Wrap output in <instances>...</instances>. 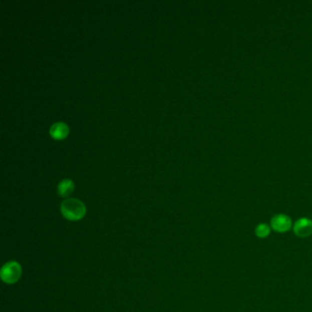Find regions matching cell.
<instances>
[{
  "label": "cell",
  "instance_id": "obj_1",
  "mask_svg": "<svg viewBox=\"0 0 312 312\" xmlns=\"http://www.w3.org/2000/svg\"><path fill=\"white\" fill-rule=\"evenodd\" d=\"M61 212L69 221H79L85 216L86 207L83 201L77 199H66L61 204Z\"/></svg>",
  "mask_w": 312,
  "mask_h": 312
},
{
  "label": "cell",
  "instance_id": "obj_2",
  "mask_svg": "<svg viewBox=\"0 0 312 312\" xmlns=\"http://www.w3.org/2000/svg\"><path fill=\"white\" fill-rule=\"evenodd\" d=\"M22 275V264L17 261H10L7 262L1 268L0 276L2 281L8 284L12 285L15 284L21 279Z\"/></svg>",
  "mask_w": 312,
  "mask_h": 312
},
{
  "label": "cell",
  "instance_id": "obj_3",
  "mask_svg": "<svg viewBox=\"0 0 312 312\" xmlns=\"http://www.w3.org/2000/svg\"><path fill=\"white\" fill-rule=\"evenodd\" d=\"M270 225L276 233H285L292 227V221L286 214H276L271 219Z\"/></svg>",
  "mask_w": 312,
  "mask_h": 312
},
{
  "label": "cell",
  "instance_id": "obj_4",
  "mask_svg": "<svg viewBox=\"0 0 312 312\" xmlns=\"http://www.w3.org/2000/svg\"><path fill=\"white\" fill-rule=\"evenodd\" d=\"M293 232L299 238H307L312 234V221L308 218H300L293 225Z\"/></svg>",
  "mask_w": 312,
  "mask_h": 312
},
{
  "label": "cell",
  "instance_id": "obj_5",
  "mask_svg": "<svg viewBox=\"0 0 312 312\" xmlns=\"http://www.w3.org/2000/svg\"><path fill=\"white\" fill-rule=\"evenodd\" d=\"M50 134L55 139H64L69 134V127L64 122H57L50 128Z\"/></svg>",
  "mask_w": 312,
  "mask_h": 312
},
{
  "label": "cell",
  "instance_id": "obj_6",
  "mask_svg": "<svg viewBox=\"0 0 312 312\" xmlns=\"http://www.w3.org/2000/svg\"><path fill=\"white\" fill-rule=\"evenodd\" d=\"M57 190L59 195L62 197H68L74 191V181L69 179H64L59 183Z\"/></svg>",
  "mask_w": 312,
  "mask_h": 312
},
{
  "label": "cell",
  "instance_id": "obj_7",
  "mask_svg": "<svg viewBox=\"0 0 312 312\" xmlns=\"http://www.w3.org/2000/svg\"><path fill=\"white\" fill-rule=\"evenodd\" d=\"M270 233H271V228L264 222L259 223L254 229V233L258 238H266L269 235Z\"/></svg>",
  "mask_w": 312,
  "mask_h": 312
}]
</instances>
